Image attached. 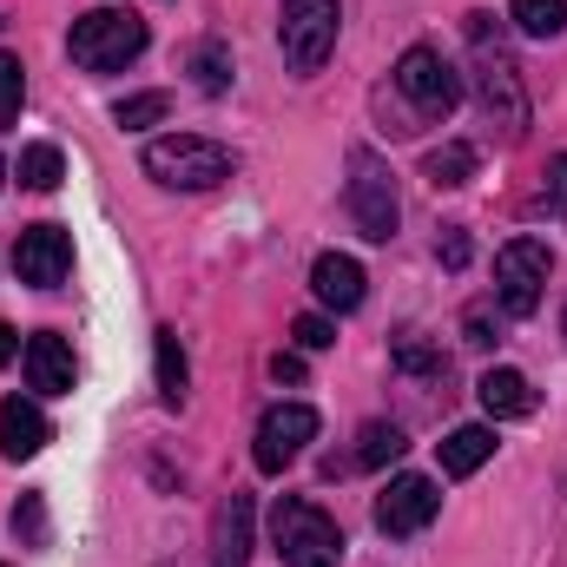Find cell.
I'll return each mask as SVG.
<instances>
[{
	"instance_id": "484cf974",
	"label": "cell",
	"mask_w": 567,
	"mask_h": 567,
	"mask_svg": "<svg viewBox=\"0 0 567 567\" xmlns=\"http://www.w3.org/2000/svg\"><path fill=\"white\" fill-rule=\"evenodd\" d=\"M20 93H27V73H20V60L0 47V133L20 120Z\"/></svg>"
},
{
	"instance_id": "4dcf8cb0",
	"label": "cell",
	"mask_w": 567,
	"mask_h": 567,
	"mask_svg": "<svg viewBox=\"0 0 567 567\" xmlns=\"http://www.w3.org/2000/svg\"><path fill=\"white\" fill-rule=\"evenodd\" d=\"M435 258H442L449 271H462V265H468V231H442V245H435Z\"/></svg>"
},
{
	"instance_id": "1f68e13d",
	"label": "cell",
	"mask_w": 567,
	"mask_h": 567,
	"mask_svg": "<svg viewBox=\"0 0 567 567\" xmlns=\"http://www.w3.org/2000/svg\"><path fill=\"white\" fill-rule=\"evenodd\" d=\"M271 377H278V383H303V357H297V350H278V357H271Z\"/></svg>"
},
{
	"instance_id": "5b68a950",
	"label": "cell",
	"mask_w": 567,
	"mask_h": 567,
	"mask_svg": "<svg viewBox=\"0 0 567 567\" xmlns=\"http://www.w3.org/2000/svg\"><path fill=\"white\" fill-rule=\"evenodd\" d=\"M343 205H350V218H357V231H363L370 245H390V238H396V218H403V205H396V172H390L370 145L350 152Z\"/></svg>"
},
{
	"instance_id": "9c48e42d",
	"label": "cell",
	"mask_w": 567,
	"mask_h": 567,
	"mask_svg": "<svg viewBox=\"0 0 567 567\" xmlns=\"http://www.w3.org/2000/svg\"><path fill=\"white\" fill-rule=\"evenodd\" d=\"M310 435H317V410H303V403H278V410H265V423H258L251 462H258L265 475H284Z\"/></svg>"
},
{
	"instance_id": "3957f363",
	"label": "cell",
	"mask_w": 567,
	"mask_h": 567,
	"mask_svg": "<svg viewBox=\"0 0 567 567\" xmlns=\"http://www.w3.org/2000/svg\"><path fill=\"white\" fill-rule=\"evenodd\" d=\"M271 548H278L284 567H337L343 561V528L317 502L278 495V508H271Z\"/></svg>"
},
{
	"instance_id": "7c38bea8",
	"label": "cell",
	"mask_w": 567,
	"mask_h": 567,
	"mask_svg": "<svg viewBox=\"0 0 567 567\" xmlns=\"http://www.w3.org/2000/svg\"><path fill=\"white\" fill-rule=\"evenodd\" d=\"M251 522H258V508H251V495H225L218 502V515H212V567H245L251 561Z\"/></svg>"
},
{
	"instance_id": "9a60e30c",
	"label": "cell",
	"mask_w": 567,
	"mask_h": 567,
	"mask_svg": "<svg viewBox=\"0 0 567 567\" xmlns=\"http://www.w3.org/2000/svg\"><path fill=\"white\" fill-rule=\"evenodd\" d=\"M47 442H53V423L40 416V403H20V396L0 403V455L27 462V455H40Z\"/></svg>"
},
{
	"instance_id": "d6986e66",
	"label": "cell",
	"mask_w": 567,
	"mask_h": 567,
	"mask_svg": "<svg viewBox=\"0 0 567 567\" xmlns=\"http://www.w3.org/2000/svg\"><path fill=\"white\" fill-rule=\"evenodd\" d=\"M152 350H158V396L178 410V403H185V390H192V363H185V350H178V330H158V337H152Z\"/></svg>"
},
{
	"instance_id": "d6a6232c",
	"label": "cell",
	"mask_w": 567,
	"mask_h": 567,
	"mask_svg": "<svg viewBox=\"0 0 567 567\" xmlns=\"http://www.w3.org/2000/svg\"><path fill=\"white\" fill-rule=\"evenodd\" d=\"M13 350H20V337H13V330H7V323H0V370H7V363H13Z\"/></svg>"
},
{
	"instance_id": "83f0119b",
	"label": "cell",
	"mask_w": 567,
	"mask_h": 567,
	"mask_svg": "<svg viewBox=\"0 0 567 567\" xmlns=\"http://www.w3.org/2000/svg\"><path fill=\"white\" fill-rule=\"evenodd\" d=\"M396 370H410V377H442V350H429L416 337H403L396 343Z\"/></svg>"
},
{
	"instance_id": "cb8c5ba5",
	"label": "cell",
	"mask_w": 567,
	"mask_h": 567,
	"mask_svg": "<svg viewBox=\"0 0 567 567\" xmlns=\"http://www.w3.org/2000/svg\"><path fill=\"white\" fill-rule=\"evenodd\" d=\"M7 528H13L20 548H47V495H20L13 515H7Z\"/></svg>"
},
{
	"instance_id": "836d02e7",
	"label": "cell",
	"mask_w": 567,
	"mask_h": 567,
	"mask_svg": "<svg viewBox=\"0 0 567 567\" xmlns=\"http://www.w3.org/2000/svg\"><path fill=\"white\" fill-rule=\"evenodd\" d=\"M0 178H7V165H0Z\"/></svg>"
},
{
	"instance_id": "ac0fdd59",
	"label": "cell",
	"mask_w": 567,
	"mask_h": 567,
	"mask_svg": "<svg viewBox=\"0 0 567 567\" xmlns=\"http://www.w3.org/2000/svg\"><path fill=\"white\" fill-rule=\"evenodd\" d=\"M475 165H482V158H475V145H462V140L435 145V152L423 158V172H429V185H435V192H455V185H468V178H475Z\"/></svg>"
},
{
	"instance_id": "2e32d148",
	"label": "cell",
	"mask_w": 567,
	"mask_h": 567,
	"mask_svg": "<svg viewBox=\"0 0 567 567\" xmlns=\"http://www.w3.org/2000/svg\"><path fill=\"white\" fill-rule=\"evenodd\" d=\"M475 396H482V410H488L495 423H515V416H535V383H528L522 370H488V377L475 383Z\"/></svg>"
},
{
	"instance_id": "277c9868",
	"label": "cell",
	"mask_w": 567,
	"mask_h": 567,
	"mask_svg": "<svg viewBox=\"0 0 567 567\" xmlns=\"http://www.w3.org/2000/svg\"><path fill=\"white\" fill-rule=\"evenodd\" d=\"M66 53H73V66H86V73H120L126 60L145 53V20L140 13H120V7H93V13L73 20Z\"/></svg>"
},
{
	"instance_id": "7a4b0ae2",
	"label": "cell",
	"mask_w": 567,
	"mask_h": 567,
	"mask_svg": "<svg viewBox=\"0 0 567 567\" xmlns=\"http://www.w3.org/2000/svg\"><path fill=\"white\" fill-rule=\"evenodd\" d=\"M468 47H475V86H482L488 120H495L508 140H522V126H528V93H522L515 60H508L502 40L488 33V13H468Z\"/></svg>"
},
{
	"instance_id": "e0dca14e",
	"label": "cell",
	"mask_w": 567,
	"mask_h": 567,
	"mask_svg": "<svg viewBox=\"0 0 567 567\" xmlns=\"http://www.w3.org/2000/svg\"><path fill=\"white\" fill-rule=\"evenodd\" d=\"M495 455V429H482V423H462V429H449V442H442V475H475L482 462Z\"/></svg>"
},
{
	"instance_id": "52a82bcc",
	"label": "cell",
	"mask_w": 567,
	"mask_h": 567,
	"mask_svg": "<svg viewBox=\"0 0 567 567\" xmlns=\"http://www.w3.org/2000/svg\"><path fill=\"white\" fill-rule=\"evenodd\" d=\"M396 93L423 113V120H449L462 106V73L435 53V47H410L396 60Z\"/></svg>"
},
{
	"instance_id": "8fae6325",
	"label": "cell",
	"mask_w": 567,
	"mask_h": 567,
	"mask_svg": "<svg viewBox=\"0 0 567 567\" xmlns=\"http://www.w3.org/2000/svg\"><path fill=\"white\" fill-rule=\"evenodd\" d=\"M435 508H442V495H435L429 475H396L377 495V528L383 535H423L429 522H435Z\"/></svg>"
},
{
	"instance_id": "4fadbf2b",
	"label": "cell",
	"mask_w": 567,
	"mask_h": 567,
	"mask_svg": "<svg viewBox=\"0 0 567 567\" xmlns=\"http://www.w3.org/2000/svg\"><path fill=\"white\" fill-rule=\"evenodd\" d=\"M310 290H317V303L323 310H357L363 303V265L350 258V251H323L317 265H310Z\"/></svg>"
},
{
	"instance_id": "44dd1931",
	"label": "cell",
	"mask_w": 567,
	"mask_h": 567,
	"mask_svg": "<svg viewBox=\"0 0 567 567\" xmlns=\"http://www.w3.org/2000/svg\"><path fill=\"white\" fill-rule=\"evenodd\" d=\"M403 449H410V442H403L396 423H363V435H357V468H390Z\"/></svg>"
},
{
	"instance_id": "30bf717a",
	"label": "cell",
	"mask_w": 567,
	"mask_h": 567,
	"mask_svg": "<svg viewBox=\"0 0 567 567\" xmlns=\"http://www.w3.org/2000/svg\"><path fill=\"white\" fill-rule=\"evenodd\" d=\"M13 271H20V284H33V290H53V284L73 271V238L60 225H27L20 245H13Z\"/></svg>"
},
{
	"instance_id": "8992f818",
	"label": "cell",
	"mask_w": 567,
	"mask_h": 567,
	"mask_svg": "<svg viewBox=\"0 0 567 567\" xmlns=\"http://www.w3.org/2000/svg\"><path fill=\"white\" fill-rule=\"evenodd\" d=\"M337 0H284V20H278V47H284V66L297 80H310L330 53H337Z\"/></svg>"
},
{
	"instance_id": "f546056e",
	"label": "cell",
	"mask_w": 567,
	"mask_h": 567,
	"mask_svg": "<svg viewBox=\"0 0 567 567\" xmlns=\"http://www.w3.org/2000/svg\"><path fill=\"white\" fill-rule=\"evenodd\" d=\"M548 212H555V218L567 225V152L555 158V165H548Z\"/></svg>"
},
{
	"instance_id": "5bb4252c",
	"label": "cell",
	"mask_w": 567,
	"mask_h": 567,
	"mask_svg": "<svg viewBox=\"0 0 567 567\" xmlns=\"http://www.w3.org/2000/svg\"><path fill=\"white\" fill-rule=\"evenodd\" d=\"M27 383L40 396H73V350H66V337H53V330L27 337Z\"/></svg>"
},
{
	"instance_id": "ffe728a7",
	"label": "cell",
	"mask_w": 567,
	"mask_h": 567,
	"mask_svg": "<svg viewBox=\"0 0 567 567\" xmlns=\"http://www.w3.org/2000/svg\"><path fill=\"white\" fill-rule=\"evenodd\" d=\"M508 20L528 40H561L567 33V0H508Z\"/></svg>"
},
{
	"instance_id": "d4e9b609",
	"label": "cell",
	"mask_w": 567,
	"mask_h": 567,
	"mask_svg": "<svg viewBox=\"0 0 567 567\" xmlns=\"http://www.w3.org/2000/svg\"><path fill=\"white\" fill-rule=\"evenodd\" d=\"M172 113V93H133V100H120L113 106V120L126 126V133H145V126H158Z\"/></svg>"
},
{
	"instance_id": "f1b7e54d",
	"label": "cell",
	"mask_w": 567,
	"mask_h": 567,
	"mask_svg": "<svg viewBox=\"0 0 567 567\" xmlns=\"http://www.w3.org/2000/svg\"><path fill=\"white\" fill-rule=\"evenodd\" d=\"M290 337H297V350H330V343H337V323H330V317H297Z\"/></svg>"
},
{
	"instance_id": "6da1fadb",
	"label": "cell",
	"mask_w": 567,
	"mask_h": 567,
	"mask_svg": "<svg viewBox=\"0 0 567 567\" xmlns=\"http://www.w3.org/2000/svg\"><path fill=\"white\" fill-rule=\"evenodd\" d=\"M145 178H158V185H172V192H212V185H225L231 172H238V152L218 140H205V133H172V140H152L145 145Z\"/></svg>"
},
{
	"instance_id": "603a6c76",
	"label": "cell",
	"mask_w": 567,
	"mask_h": 567,
	"mask_svg": "<svg viewBox=\"0 0 567 567\" xmlns=\"http://www.w3.org/2000/svg\"><path fill=\"white\" fill-rule=\"evenodd\" d=\"M60 178H66L60 145H27V152H20V185H27V192H53Z\"/></svg>"
},
{
	"instance_id": "7402d4cb",
	"label": "cell",
	"mask_w": 567,
	"mask_h": 567,
	"mask_svg": "<svg viewBox=\"0 0 567 567\" xmlns=\"http://www.w3.org/2000/svg\"><path fill=\"white\" fill-rule=\"evenodd\" d=\"M192 80H198V93H225V86H231V53H225V40H198V47H192Z\"/></svg>"
},
{
	"instance_id": "4316f807",
	"label": "cell",
	"mask_w": 567,
	"mask_h": 567,
	"mask_svg": "<svg viewBox=\"0 0 567 567\" xmlns=\"http://www.w3.org/2000/svg\"><path fill=\"white\" fill-rule=\"evenodd\" d=\"M462 343H468V350H495V343H502V323H495L488 303H468V317H462Z\"/></svg>"
},
{
	"instance_id": "ba28073f",
	"label": "cell",
	"mask_w": 567,
	"mask_h": 567,
	"mask_svg": "<svg viewBox=\"0 0 567 567\" xmlns=\"http://www.w3.org/2000/svg\"><path fill=\"white\" fill-rule=\"evenodd\" d=\"M548 265H555V251H548L542 238H515V245L495 251V297H502L508 317H535V310H542Z\"/></svg>"
}]
</instances>
